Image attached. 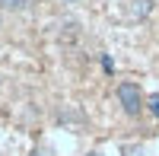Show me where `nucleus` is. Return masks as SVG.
I'll use <instances>...</instances> for the list:
<instances>
[{
    "mask_svg": "<svg viewBox=\"0 0 159 156\" xmlns=\"http://www.w3.org/2000/svg\"><path fill=\"white\" fill-rule=\"evenodd\" d=\"M118 102H121V108L124 115H140L143 112V96H140V86L134 80H124V83H118Z\"/></svg>",
    "mask_w": 159,
    "mask_h": 156,
    "instance_id": "f257e3e1",
    "label": "nucleus"
},
{
    "mask_svg": "<svg viewBox=\"0 0 159 156\" xmlns=\"http://www.w3.org/2000/svg\"><path fill=\"white\" fill-rule=\"evenodd\" d=\"M127 13H130V19H147L153 13V0H130Z\"/></svg>",
    "mask_w": 159,
    "mask_h": 156,
    "instance_id": "f03ea898",
    "label": "nucleus"
},
{
    "mask_svg": "<svg viewBox=\"0 0 159 156\" xmlns=\"http://www.w3.org/2000/svg\"><path fill=\"white\" fill-rule=\"evenodd\" d=\"M29 7V0H0V10H10V13H22Z\"/></svg>",
    "mask_w": 159,
    "mask_h": 156,
    "instance_id": "7ed1b4c3",
    "label": "nucleus"
},
{
    "mask_svg": "<svg viewBox=\"0 0 159 156\" xmlns=\"http://www.w3.org/2000/svg\"><path fill=\"white\" fill-rule=\"evenodd\" d=\"M147 108H150V115H153V118H159V93H153V96L147 99Z\"/></svg>",
    "mask_w": 159,
    "mask_h": 156,
    "instance_id": "20e7f679",
    "label": "nucleus"
},
{
    "mask_svg": "<svg viewBox=\"0 0 159 156\" xmlns=\"http://www.w3.org/2000/svg\"><path fill=\"white\" fill-rule=\"evenodd\" d=\"M102 70H105V73H115V61H111L108 54H102Z\"/></svg>",
    "mask_w": 159,
    "mask_h": 156,
    "instance_id": "39448f33",
    "label": "nucleus"
},
{
    "mask_svg": "<svg viewBox=\"0 0 159 156\" xmlns=\"http://www.w3.org/2000/svg\"><path fill=\"white\" fill-rule=\"evenodd\" d=\"M64 3H80V0H64Z\"/></svg>",
    "mask_w": 159,
    "mask_h": 156,
    "instance_id": "423d86ee",
    "label": "nucleus"
},
{
    "mask_svg": "<svg viewBox=\"0 0 159 156\" xmlns=\"http://www.w3.org/2000/svg\"><path fill=\"white\" fill-rule=\"evenodd\" d=\"M32 156H45V153H38V150H35V153H32Z\"/></svg>",
    "mask_w": 159,
    "mask_h": 156,
    "instance_id": "0eeeda50",
    "label": "nucleus"
}]
</instances>
